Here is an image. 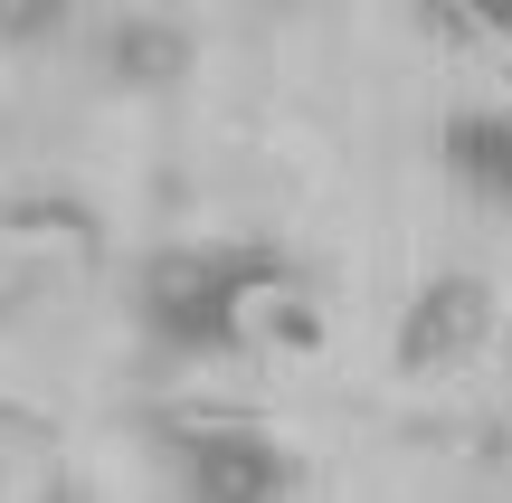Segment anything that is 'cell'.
<instances>
[{
  "instance_id": "7",
  "label": "cell",
  "mask_w": 512,
  "mask_h": 503,
  "mask_svg": "<svg viewBox=\"0 0 512 503\" xmlns=\"http://www.w3.org/2000/svg\"><path fill=\"white\" fill-rule=\"evenodd\" d=\"M67 0H29V10H19V0H0V38H57V29H67Z\"/></svg>"
},
{
  "instance_id": "4",
  "label": "cell",
  "mask_w": 512,
  "mask_h": 503,
  "mask_svg": "<svg viewBox=\"0 0 512 503\" xmlns=\"http://www.w3.org/2000/svg\"><path fill=\"white\" fill-rule=\"evenodd\" d=\"M437 162L465 200L512 209V105H456L437 124Z\"/></svg>"
},
{
  "instance_id": "2",
  "label": "cell",
  "mask_w": 512,
  "mask_h": 503,
  "mask_svg": "<svg viewBox=\"0 0 512 503\" xmlns=\"http://www.w3.org/2000/svg\"><path fill=\"white\" fill-rule=\"evenodd\" d=\"M171 447H181V503H294L304 485V466L238 418H181Z\"/></svg>"
},
{
  "instance_id": "1",
  "label": "cell",
  "mask_w": 512,
  "mask_h": 503,
  "mask_svg": "<svg viewBox=\"0 0 512 503\" xmlns=\"http://www.w3.org/2000/svg\"><path fill=\"white\" fill-rule=\"evenodd\" d=\"M275 285H294L275 247H162L133 276V314L162 352H247Z\"/></svg>"
},
{
  "instance_id": "5",
  "label": "cell",
  "mask_w": 512,
  "mask_h": 503,
  "mask_svg": "<svg viewBox=\"0 0 512 503\" xmlns=\"http://www.w3.org/2000/svg\"><path fill=\"white\" fill-rule=\"evenodd\" d=\"M95 67H105L114 86H181L190 76V29L181 19H105Z\"/></svg>"
},
{
  "instance_id": "3",
  "label": "cell",
  "mask_w": 512,
  "mask_h": 503,
  "mask_svg": "<svg viewBox=\"0 0 512 503\" xmlns=\"http://www.w3.org/2000/svg\"><path fill=\"white\" fill-rule=\"evenodd\" d=\"M494 323H503V295H494V276H437V285H418V304L399 314V342H389V371L399 380H437V371H456V361H475L484 342H494Z\"/></svg>"
},
{
  "instance_id": "6",
  "label": "cell",
  "mask_w": 512,
  "mask_h": 503,
  "mask_svg": "<svg viewBox=\"0 0 512 503\" xmlns=\"http://www.w3.org/2000/svg\"><path fill=\"white\" fill-rule=\"evenodd\" d=\"M427 29H456V38H512V0H475V10H418Z\"/></svg>"
}]
</instances>
